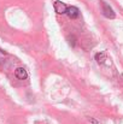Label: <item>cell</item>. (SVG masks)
I'll return each instance as SVG.
<instances>
[{"mask_svg":"<svg viewBox=\"0 0 123 124\" xmlns=\"http://www.w3.org/2000/svg\"><path fill=\"white\" fill-rule=\"evenodd\" d=\"M15 76L18 78V80H27V77H28V72H27V70L24 69V68H17L16 70H15Z\"/></svg>","mask_w":123,"mask_h":124,"instance_id":"obj_3","label":"cell"},{"mask_svg":"<svg viewBox=\"0 0 123 124\" xmlns=\"http://www.w3.org/2000/svg\"><path fill=\"white\" fill-rule=\"evenodd\" d=\"M53 7H54V11H56L57 13H59V15L66 13V10H68V6H66L64 2H62V1H54Z\"/></svg>","mask_w":123,"mask_h":124,"instance_id":"obj_1","label":"cell"},{"mask_svg":"<svg viewBox=\"0 0 123 124\" xmlns=\"http://www.w3.org/2000/svg\"><path fill=\"white\" fill-rule=\"evenodd\" d=\"M95 60L99 63V64H104V62L106 60V55H105V53H97L95 54Z\"/></svg>","mask_w":123,"mask_h":124,"instance_id":"obj_5","label":"cell"},{"mask_svg":"<svg viewBox=\"0 0 123 124\" xmlns=\"http://www.w3.org/2000/svg\"><path fill=\"white\" fill-rule=\"evenodd\" d=\"M103 11H104V16L107 17V18H115V12L114 10L107 5V4H103Z\"/></svg>","mask_w":123,"mask_h":124,"instance_id":"obj_4","label":"cell"},{"mask_svg":"<svg viewBox=\"0 0 123 124\" xmlns=\"http://www.w3.org/2000/svg\"><path fill=\"white\" fill-rule=\"evenodd\" d=\"M66 15L69 16V18L75 19V18H77V17L80 16V11H79V8L75 7V6H69L68 10H66Z\"/></svg>","mask_w":123,"mask_h":124,"instance_id":"obj_2","label":"cell"}]
</instances>
